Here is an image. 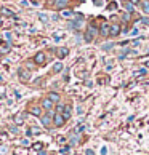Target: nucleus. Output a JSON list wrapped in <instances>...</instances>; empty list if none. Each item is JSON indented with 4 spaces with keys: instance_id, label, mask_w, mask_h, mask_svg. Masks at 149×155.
Returning <instances> with one entry per match:
<instances>
[{
    "instance_id": "obj_1",
    "label": "nucleus",
    "mask_w": 149,
    "mask_h": 155,
    "mask_svg": "<svg viewBox=\"0 0 149 155\" xmlns=\"http://www.w3.org/2000/svg\"><path fill=\"white\" fill-rule=\"evenodd\" d=\"M96 35H98V29L95 26H88V29L85 32V42H91L93 37H96Z\"/></svg>"
},
{
    "instance_id": "obj_2",
    "label": "nucleus",
    "mask_w": 149,
    "mask_h": 155,
    "mask_svg": "<svg viewBox=\"0 0 149 155\" xmlns=\"http://www.w3.org/2000/svg\"><path fill=\"white\" fill-rule=\"evenodd\" d=\"M51 117H55L53 112H47V114L43 115V117H40L43 126H50V125H51V122H53V120H51Z\"/></svg>"
},
{
    "instance_id": "obj_3",
    "label": "nucleus",
    "mask_w": 149,
    "mask_h": 155,
    "mask_svg": "<svg viewBox=\"0 0 149 155\" xmlns=\"http://www.w3.org/2000/svg\"><path fill=\"white\" fill-rule=\"evenodd\" d=\"M64 122H66V118L59 114V112H58V114H55V117H53V125H55V126H63Z\"/></svg>"
},
{
    "instance_id": "obj_4",
    "label": "nucleus",
    "mask_w": 149,
    "mask_h": 155,
    "mask_svg": "<svg viewBox=\"0 0 149 155\" xmlns=\"http://www.w3.org/2000/svg\"><path fill=\"white\" fill-rule=\"evenodd\" d=\"M45 61H47V56H45V53H37L35 56H34V62L35 64H39V66H42V64H45Z\"/></svg>"
},
{
    "instance_id": "obj_5",
    "label": "nucleus",
    "mask_w": 149,
    "mask_h": 155,
    "mask_svg": "<svg viewBox=\"0 0 149 155\" xmlns=\"http://www.w3.org/2000/svg\"><path fill=\"white\" fill-rule=\"evenodd\" d=\"M120 34V26L119 24H111V32H109V35L111 37H116Z\"/></svg>"
},
{
    "instance_id": "obj_6",
    "label": "nucleus",
    "mask_w": 149,
    "mask_h": 155,
    "mask_svg": "<svg viewBox=\"0 0 149 155\" xmlns=\"http://www.w3.org/2000/svg\"><path fill=\"white\" fill-rule=\"evenodd\" d=\"M72 115V107L71 106H64V110H63V117L67 120L69 117H71Z\"/></svg>"
},
{
    "instance_id": "obj_7",
    "label": "nucleus",
    "mask_w": 149,
    "mask_h": 155,
    "mask_svg": "<svg viewBox=\"0 0 149 155\" xmlns=\"http://www.w3.org/2000/svg\"><path fill=\"white\" fill-rule=\"evenodd\" d=\"M47 99H50L51 102H56V101H59V94L51 91V93H48V94H47Z\"/></svg>"
},
{
    "instance_id": "obj_8",
    "label": "nucleus",
    "mask_w": 149,
    "mask_h": 155,
    "mask_svg": "<svg viewBox=\"0 0 149 155\" xmlns=\"http://www.w3.org/2000/svg\"><path fill=\"white\" fill-rule=\"evenodd\" d=\"M109 32H111V26H109V24H103V26H101V35L107 37Z\"/></svg>"
},
{
    "instance_id": "obj_9",
    "label": "nucleus",
    "mask_w": 149,
    "mask_h": 155,
    "mask_svg": "<svg viewBox=\"0 0 149 155\" xmlns=\"http://www.w3.org/2000/svg\"><path fill=\"white\" fill-rule=\"evenodd\" d=\"M30 114H32L34 117H40V115H42V109L39 106H34L32 109H30Z\"/></svg>"
},
{
    "instance_id": "obj_10",
    "label": "nucleus",
    "mask_w": 149,
    "mask_h": 155,
    "mask_svg": "<svg viewBox=\"0 0 149 155\" xmlns=\"http://www.w3.org/2000/svg\"><path fill=\"white\" fill-rule=\"evenodd\" d=\"M67 54H69V50H67V48H64V46H63V48H59V50H58V58H59V59L66 58Z\"/></svg>"
},
{
    "instance_id": "obj_11",
    "label": "nucleus",
    "mask_w": 149,
    "mask_h": 155,
    "mask_svg": "<svg viewBox=\"0 0 149 155\" xmlns=\"http://www.w3.org/2000/svg\"><path fill=\"white\" fill-rule=\"evenodd\" d=\"M32 149L35 150V152H42V149H43V142H40V141H39V142H34V144H32Z\"/></svg>"
},
{
    "instance_id": "obj_12",
    "label": "nucleus",
    "mask_w": 149,
    "mask_h": 155,
    "mask_svg": "<svg viewBox=\"0 0 149 155\" xmlns=\"http://www.w3.org/2000/svg\"><path fill=\"white\" fill-rule=\"evenodd\" d=\"M61 16H63V18H74V11H71V10H63V11H61Z\"/></svg>"
},
{
    "instance_id": "obj_13",
    "label": "nucleus",
    "mask_w": 149,
    "mask_h": 155,
    "mask_svg": "<svg viewBox=\"0 0 149 155\" xmlns=\"http://www.w3.org/2000/svg\"><path fill=\"white\" fill-rule=\"evenodd\" d=\"M61 70H63V62L58 61V62H56L55 66H53V72H55V74H59Z\"/></svg>"
},
{
    "instance_id": "obj_14",
    "label": "nucleus",
    "mask_w": 149,
    "mask_h": 155,
    "mask_svg": "<svg viewBox=\"0 0 149 155\" xmlns=\"http://www.w3.org/2000/svg\"><path fill=\"white\" fill-rule=\"evenodd\" d=\"M19 79H23L24 82H27L29 80V74L26 70H23V69H19Z\"/></svg>"
},
{
    "instance_id": "obj_15",
    "label": "nucleus",
    "mask_w": 149,
    "mask_h": 155,
    "mask_svg": "<svg viewBox=\"0 0 149 155\" xmlns=\"http://www.w3.org/2000/svg\"><path fill=\"white\" fill-rule=\"evenodd\" d=\"M42 106H43V107H45V109H48V110H50V109H51V107H53V102H51L50 99H45V101H43V102H42Z\"/></svg>"
},
{
    "instance_id": "obj_16",
    "label": "nucleus",
    "mask_w": 149,
    "mask_h": 155,
    "mask_svg": "<svg viewBox=\"0 0 149 155\" xmlns=\"http://www.w3.org/2000/svg\"><path fill=\"white\" fill-rule=\"evenodd\" d=\"M66 3H67V0H58V2H56V7L63 8V7H66Z\"/></svg>"
},
{
    "instance_id": "obj_17",
    "label": "nucleus",
    "mask_w": 149,
    "mask_h": 155,
    "mask_svg": "<svg viewBox=\"0 0 149 155\" xmlns=\"http://www.w3.org/2000/svg\"><path fill=\"white\" fill-rule=\"evenodd\" d=\"M8 153V147L7 145H0V155H7Z\"/></svg>"
},
{
    "instance_id": "obj_18",
    "label": "nucleus",
    "mask_w": 149,
    "mask_h": 155,
    "mask_svg": "<svg viewBox=\"0 0 149 155\" xmlns=\"http://www.w3.org/2000/svg\"><path fill=\"white\" fill-rule=\"evenodd\" d=\"M39 16H40V21H42V23H48V16H47V15H43V13H40Z\"/></svg>"
},
{
    "instance_id": "obj_19",
    "label": "nucleus",
    "mask_w": 149,
    "mask_h": 155,
    "mask_svg": "<svg viewBox=\"0 0 149 155\" xmlns=\"http://www.w3.org/2000/svg\"><path fill=\"white\" fill-rule=\"evenodd\" d=\"M143 11L144 13H149V2H144L143 3Z\"/></svg>"
},
{
    "instance_id": "obj_20",
    "label": "nucleus",
    "mask_w": 149,
    "mask_h": 155,
    "mask_svg": "<svg viewBox=\"0 0 149 155\" xmlns=\"http://www.w3.org/2000/svg\"><path fill=\"white\" fill-rule=\"evenodd\" d=\"M125 8H127V11H133V5H131V3H125Z\"/></svg>"
},
{
    "instance_id": "obj_21",
    "label": "nucleus",
    "mask_w": 149,
    "mask_h": 155,
    "mask_svg": "<svg viewBox=\"0 0 149 155\" xmlns=\"http://www.w3.org/2000/svg\"><path fill=\"white\" fill-rule=\"evenodd\" d=\"M2 11H3V15H8V16H13V11H11V10H7V8H3V10H2Z\"/></svg>"
},
{
    "instance_id": "obj_22",
    "label": "nucleus",
    "mask_w": 149,
    "mask_h": 155,
    "mask_svg": "<svg viewBox=\"0 0 149 155\" xmlns=\"http://www.w3.org/2000/svg\"><path fill=\"white\" fill-rule=\"evenodd\" d=\"M77 139H79L77 136H72V137H71V145H76V144H77Z\"/></svg>"
},
{
    "instance_id": "obj_23",
    "label": "nucleus",
    "mask_w": 149,
    "mask_h": 155,
    "mask_svg": "<svg viewBox=\"0 0 149 155\" xmlns=\"http://www.w3.org/2000/svg\"><path fill=\"white\" fill-rule=\"evenodd\" d=\"M15 120H16V123H21L24 120V117H23V115H18V117H15Z\"/></svg>"
},
{
    "instance_id": "obj_24",
    "label": "nucleus",
    "mask_w": 149,
    "mask_h": 155,
    "mask_svg": "<svg viewBox=\"0 0 149 155\" xmlns=\"http://www.w3.org/2000/svg\"><path fill=\"white\" fill-rule=\"evenodd\" d=\"M93 3H95V5H96V7H101V5H103V0H95V2H93Z\"/></svg>"
},
{
    "instance_id": "obj_25",
    "label": "nucleus",
    "mask_w": 149,
    "mask_h": 155,
    "mask_svg": "<svg viewBox=\"0 0 149 155\" xmlns=\"http://www.w3.org/2000/svg\"><path fill=\"white\" fill-rule=\"evenodd\" d=\"M85 155H95V152L91 149H88V150H85Z\"/></svg>"
},
{
    "instance_id": "obj_26",
    "label": "nucleus",
    "mask_w": 149,
    "mask_h": 155,
    "mask_svg": "<svg viewBox=\"0 0 149 155\" xmlns=\"http://www.w3.org/2000/svg\"><path fill=\"white\" fill-rule=\"evenodd\" d=\"M101 155H107V149H106V147L101 149Z\"/></svg>"
},
{
    "instance_id": "obj_27",
    "label": "nucleus",
    "mask_w": 149,
    "mask_h": 155,
    "mask_svg": "<svg viewBox=\"0 0 149 155\" xmlns=\"http://www.w3.org/2000/svg\"><path fill=\"white\" fill-rule=\"evenodd\" d=\"M5 37H7V40H11V34H10V32H7Z\"/></svg>"
},
{
    "instance_id": "obj_28",
    "label": "nucleus",
    "mask_w": 149,
    "mask_h": 155,
    "mask_svg": "<svg viewBox=\"0 0 149 155\" xmlns=\"http://www.w3.org/2000/svg\"><path fill=\"white\" fill-rule=\"evenodd\" d=\"M84 128H85V126H84V125H79V128H77V131H84Z\"/></svg>"
},
{
    "instance_id": "obj_29",
    "label": "nucleus",
    "mask_w": 149,
    "mask_h": 155,
    "mask_svg": "<svg viewBox=\"0 0 149 155\" xmlns=\"http://www.w3.org/2000/svg\"><path fill=\"white\" fill-rule=\"evenodd\" d=\"M109 10H116V3H111V5H109Z\"/></svg>"
},
{
    "instance_id": "obj_30",
    "label": "nucleus",
    "mask_w": 149,
    "mask_h": 155,
    "mask_svg": "<svg viewBox=\"0 0 149 155\" xmlns=\"http://www.w3.org/2000/svg\"><path fill=\"white\" fill-rule=\"evenodd\" d=\"M58 141H59V142H61V144H63V142H64V141H66V139H64V137H63V136H59V137H58Z\"/></svg>"
},
{
    "instance_id": "obj_31",
    "label": "nucleus",
    "mask_w": 149,
    "mask_h": 155,
    "mask_svg": "<svg viewBox=\"0 0 149 155\" xmlns=\"http://www.w3.org/2000/svg\"><path fill=\"white\" fill-rule=\"evenodd\" d=\"M131 3H135V5H136V3H139V0H131Z\"/></svg>"
},
{
    "instance_id": "obj_32",
    "label": "nucleus",
    "mask_w": 149,
    "mask_h": 155,
    "mask_svg": "<svg viewBox=\"0 0 149 155\" xmlns=\"http://www.w3.org/2000/svg\"><path fill=\"white\" fill-rule=\"evenodd\" d=\"M146 67H149V61H146Z\"/></svg>"
},
{
    "instance_id": "obj_33",
    "label": "nucleus",
    "mask_w": 149,
    "mask_h": 155,
    "mask_svg": "<svg viewBox=\"0 0 149 155\" xmlns=\"http://www.w3.org/2000/svg\"><path fill=\"white\" fill-rule=\"evenodd\" d=\"M122 2H127V0H122Z\"/></svg>"
}]
</instances>
